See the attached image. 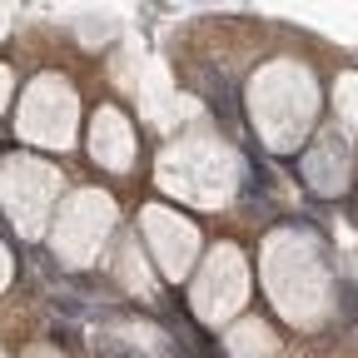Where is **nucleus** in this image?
<instances>
[{
	"instance_id": "obj_1",
	"label": "nucleus",
	"mask_w": 358,
	"mask_h": 358,
	"mask_svg": "<svg viewBox=\"0 0 358 358\" xmlns=\"http://www.w3.org/2000/svg\"><path fill=\"white\" fill-rule=\"evenodd\" d=\"M339 299H344V313H348V319H358V289H353V284H339Z\"/></svg>"
},
{
	"instance_id": "obj_2",
	"label": "nucleus",
	"mask_w": 358,
	"mask_h": 358,
	"mask_svg": "<svg viewBox=\"0 0 358 358\" xmlns=\"http://www.w3.org/2000/svg\"><path fill=\"white\" fill-rule=\"evenodd\" d=\"M95 353H100V358H139V353H130V348H120V344H95Z\"/></svg>"
}]
</instances>
